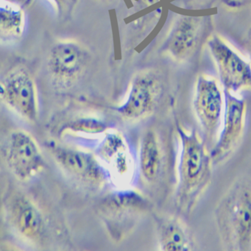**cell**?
Here are the masks:
<instances>
[{
  "label": "cell",
  "instance_id": "cell-1",
  "mask_svg": "<svg viewBox=\"0 0 251 251\" xmlns=\"http://www.w3.org/2000/svg\"><path fill=\"white\" fill-rule=\"evenodd\" d=\"M179 141L175 205L180 215H190L212 179L209 150L196 129L187 130L176 120Z\"/></svg>",
  "mask_w": 251,
  "mask_h": 251
},
{
  "label": "cell",
  "instance_id": "cell-2",
  "mask_svg": "<svg viewBox=\"0 0 251 251\" xmlns=\"http://www.w3.org/2000/svg\"><path fill=\"white\" fill-rule=\"evenodd\" d=\"M214 215L226 251H251V180H236L217 204Z\"/></svg>",
  "mask_w": 251,
  "mask_h": 251
},
{
  "label": "cell",
  "instance_id": "cell-3",
  "mask_svg": "<svg viewBox=\"0 0 251 251\" xmlns=\"http://www.w3.org/2000/svg\"><path fill=\"white\" fill-rule=\"evenodd\" d=\"M225 96L217 82L200 77L193 100V109L202 130V139L210 150L218 139L225 113Z\"/></svg>",
  "mask_w": 251,
  "mask_h": 251
},
{
  "label": "cell",
  "instance_id": "cell-4",
  "mask_svg": "<svg viewBox=\"0 0 251 251\" xmlns=\"http://www.w3.org/2000/svg\"><path fill=\"white\" fill-rule=\"evenodd\" d=\"M2 155L11 173L23 181L30 180L45 167L39 145L25 130H16L8 134L2 145Z\"/></svg>",
  "mask_w": 251,
  "mask_h": 251
},
{
  "label": "cell",
  "instance_id": "cell-5",
  "mask_svg": "<svg viewBox=\"0 0 251 251\" xmlns=\"http://www.w3.org/2000/svg\"><path fill=\"white\" fill-rule=\"evenodd\" d=\"M225 113L218 139L210 150L214 166L226 162L240 144L246 124L247 105L243 99L224 90Z\"/></svg>",
  "mask_w": 251,
  "mask_h": 251
},
{
  "label": "cell",
  "instance_id": "cell-6",
  "mask_svg": "<svg viewBox=\"0 0 251 251\" xmlns=\"http://www.w3.org/2000/svg\"><path fill=\"white\" fill-rule=\"evenodd\" d=\"M0 98L25 120L31 123L37 120L39 106L36 84L27 69L16 67L2 79Z\"/></svg>",
  "mask_w": 251,
  "mask_h": 251
},
{
  "label": "cell",
  "instance_id": "cell-7",
  "mask_svg": "<svg viewBox=\"0 0 251 251\" xmlns=\"http://www.w3.org/2000/svg\"><path fill=\"white\" fill-rule=\"evenodd\" d=\"M161 95L162 86L155 76L139 75L132 81L127 99L116 111L126 120H141L153 112Z\"/></svg>",
  "mask_w": 251,
  "mask_h": 251
},
{
  "label": "cell",
  "instance_id": "cell-8",
  "mask_svg": "<svg viewBox=\"0 0 251 251\" xmlns=\"http://www.w3.org/2000/svg\"><path fill=\"white\" fill-rule=\"evenodd\" d=\"M177 156L168 158L167 149L164 148L161 136L154 129L145 132L141 141L139 150V168L144 180L148 183H156L162 178L164 173H170L177 175Z\"/></svg>",
  "mask_w": 251,
  "mask_h": 251
},
{
  "label": "cell",
  "instance_id": "cell-9",
  "mask_svg": "<svg viewBox=\"0 0 251 251\" xmlns=\"http://www.w3.org/2000/svg\"><path fill=\"white\" fill-rule=\"evenodd\" d=\"M87 62V53L75 42H63L54 45L48 58V68L60 85L73 83L81 74Z\"/></svg>",
  "mask_w": 251,
  "mask_h": 251
},
{
  "label": "cell",
  "instance_id": "cell-10",
  "mask_svg": "<svg viewBox=\"0 0 251 251\" xmlns=\"http://www.w3.org/2000/svg\"><path fill=\"white\" fill-rule=\"evenodd\" d=\"M50 149L59 165L75 177L95 185L106 180V170L92 154L56 145H51Z\"/></svg>",
  "mask_w": 251,
  "mask_h": 251
},
{
  "label": "cell",
  "instance_id": "cell-11",
  "mask_svg": "<svg viewBox=\"0 0 251 251\" xmlns=\"http://www.w3.org/2000/svg\"><path fill=\"white\" fill-rule=\"evenodd\" d=\"M209 45L218 64L220 80L225 90L232 93L251 88L250 66L219 39H213Z\"/></svg>",
  "mask_w": 251,
  "mask_h": 251
},
{
  "label": "cell",
  "instance_id": "cell-12",
  "mask_svg": "<svg viewBox=\"0 0 251 251\" xmlns=\"http://www.w3.org/2000/svg\"><path fill=\"white\" fill-rule=\"evenodd\" d=\"M98 156L107 163L112 178L120 183L131 179L133 161L123 136L119 133H108L98 149Z\"/></svg>",
  "mask_w": 251,
  "mask_h": 251
},
{
  "label": "cell",
  "instance_id": "cell-13",
  "mask_svg": "<svg viewBox=\"0 0 251 251\" xmlns=\"http://www.w3.org/2000/svg\"><path fill=\"white\" fill-rule=\"evenodd\" d=\"M9 216L17 231L27 239L36 240L42 236L45 221L40 210L27 197L17 195L9 205Z\"/></svg>",
  "mask_w": 251,
  "mask_h": 251
},
{
  "label": "cell",
  "instance_id": "cell-14",
  "mask_svg": "<svg viewBox=\"0 0 251 251\" xmlns=\"http://www.w3.org/2000/svg\"><path fill=\"white\" fill-rule=\"evenodd\" d=\"M157 230L160 251H191L196 249V243L190 229L179 217H158Z\"/></svg>",
  "mask_w": 251,
  "mask_h": 251
},
{
  "label": "cell",
  "instance_id": "cell-15",
  "mask_svg": "<svg viewBox=\"0 0 251 251\" xmlns=\"http://www.w3.org/2000/svg\"><path fill=\"white\" fill-rule=\"evenodd\" d=\"M151 203L146 198L131 190H122L105 198L101 205V212L110 221L126 220L151 209Z\"/></svg>",
  "mask_w": 251,
  "mask_h": 251
},
{
  "label": "cell",
  "instance_id": "cell-16",
  "mask_svg": "<svg viewBox=\"0 0 251 251\" xmlns=\"http://www.w3.org/2000/svg\"><path fill=\"white\" fill-rule=\"evenodd\" d=\"M201 20L186 17L180 20L167 42V49L176 56L189 53L201 36Z\"/></svg>",
  "mask_w": 251,
  "mask_h": 251
},
{
  "label": "cell",
  "instance_id": "cell-17",
  "mask_svg": "<svg viewBox=\"0 0 251 251\" xmlns=\"http://www.w3.org/2000/svg\"><path fill=\"white\" fill-rule=\"evenodd\" d=\"M108 125L99 119L82 117L69 122L61 127V133L71 132L85 135H99L108 130Z\"/></svg>",
  "mask_w": 251,
  "mask_h": 251
},
{
  "label": "cell",
  "instance_id": "cell-18",
  "mask_svg": "<svg viewBox=\"0 0 251 251\" xmlns=\"http://www.w3.org/2000/svg\"><path fill=\"white\" fill-rule=\"evenodd\" d=\"M1 32L2 35H20L23 29V13L11 7H1Z\"/></svg>",
  "mask_w": 251,
  "mask_h": 251
},
{
  "label": "cell",
  "instance_id": "cell-19",
  "mask_svg": "<svg viewBox=\"0 0 251 251\" xmlns=\"http://www.w3.org/2000/svg\"><path fill=\"white\" fill-rule=\"evenodd\" d=\"M54 1L56 3L57 6L59 8L60 11H61L62 8H64L66 2H67V0H54Z\"/></svg>",
  "mask_w": 251,
  "mask_h": 251
}]
</instances>
